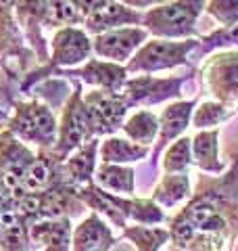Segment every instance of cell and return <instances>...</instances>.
Segmentation results:
<instances>
[{
  "instance_id": "6da1fadb",
  "label": "cell",
  "mask_w": 238,
  "mask_h": 251,
  "mask_svg": "<svg viewBox=\"0 0 238 251\" xmlns=\"http://www.w3.org/2000/svg\"><path fill=\"white\" fill-rule=\"evenodd\" d=\"M169 222V251H234L238 239V153L224 174H198L196 188Z\"/></svg>"
},
{
  "instance_id": "7a4b0ae2",
  "label": "cell",
  "mask_w": 238,
  "mask_h": 251,
  "mask_svg": "<svg viewBox=\"0 0 238 251\" xmlns=\"http://www.w3.org/2000/svg\"><path fill=\"white\" fill-rule=\"evenodd\" d=\"M205 2H169L142 13V23L148 34L157 38H192L196 34V19L203 13Z\"/></svg>"
},
{
  "instance_id": "3957f363",
  "label": "cell",
  "mask_w": 238,
  "mask_h": 251,
  "mask_svg": "<svg viewBox=\"0 0 238 251\" xmlns=\"http://www.w3.org/2000/svg\"><path fill=\"white\" fill-rule=\"evenodd\" d=\"M203 90L213 100L234 109L238 105V50L215 52L205 59L201 67Z\"/></svg>"
},
{
  "instance_id": "277c9868",
  "label": "cell",
  "mask_w": 238,
  "mask_h": 251,
  "mask_svg": "<svg viewBox=\"0 0 238 251\" xmlns=\"http://www.w3.org/2000/svg\"><path fill=\"white\" fill-rule=\"evenodd\" d=\"M198 46V40L182 42H165V40H148L142 49L134 54V59L128 63L125 72H161L178 65H186L188 52H192Z\"/></svg>"
},
{
  "instance_id": "5b68a950",
  "label": "cell",
  "mask_w": 238,
  "mask_h": 251,
  "mask_svg": "<svg viewBox=\"0 0 238 251\" xmlns=\"http://www.w3.org/2000/svg\"><path fill=\"white\" fill-rule=\"evenodd\" d=\"M84 105L90 115L94 134H111L117 128H121L123 117L128 113L123 94L119 92H90L84 99Z\"/></svg>"
},
{
  "instance_id": "8992f818",
  "label": "cell",
  "mask_w": 238,
  "mask_h": 251,
  "mask_svg": "<svg viewBox=\"0 0 238 251\" xmlns=\"http://www.w3.org/2000/svg\"><path fill=\"white\" fill-rule=\"evenodd\" d=\"M184 77H153L140 75L125 82L123 86V100L128 107L134 105H155L163 100L180 97Z\"/></svg>"
},
{
  "instance_id": "52a82bcc",
  "label": "cell",
  "mask_w": 238,
  "mask_h": 251,
  "mask_svg": "<svg viewBox=\"0 0 238 251\" xmlns=\"http://www.w3.org/2000/svg\"><path fill=\"white\" fill-rule=\"evenodd\" d=\"M146 38H148V31L140 27L111 29L96 36L94 50L100 57H107L111 61H125L142 42H146Z\"/></svg>"
},
{
  "instance_id": "ba28073f",
  "label": "cell",
  "mask_w": 238,
  "mask_h": 251,
  "mask_svg": "<svg viewBox=\"0 0 238 251\" xmlns=\"http://www.w3.org/2000/svg\"><path fill=\"white\" fill-rule=\"evenodd\" d=\"M196 107V99L192 100H178L163 109L159 115V138H157V149L155 157L167 147L171 140H178V136L188 128L190 117H192V109Z\"/></svg>"
},
{
  "instance_id": "9c48e42d",
  "label": "cell",
  "mask_w": 238,
  "mask_h": 251,
  "mask_svg": "<svg viewBox=\"0 0 238 251\" xmlns=\"http://www.w3.org/2000/svg\"><path fill=\"white\" fill-rule=\"evenodd\" d=\"M217 138H219V128L201 130L190 138L192 140V163L203 172V174L219 176L228 170L226 163L219 159Z\"/></svg>"
},
{
  "instance_id": "30bf717a",
  "label": "cell",
  "mask_w": 238,
  "mask_h": 251,
  "mask_svg": "<svg viewBox=\"0 0 238 251\" xmlns=\"http://www.w3.org/2000/svg\"><path fill=\"white\" fill-rule=\"evenodd\" d=\"M15 130L29 140H46V145H48L54 136V120L48 113V109L44 107H21L17 120H15Z\"/></svg>"
},
{
  "instance_id": "8fae6325",
  "label": "cell",
  "mask_w": 238,
  "mask_h": 251,
  "mask_svg": "<svg viewBox=\"0 0 238 251\" xmlns=\"http://www.w3.org/2000/svg\"><path fill=\"white\" fill-rule=\"evenodd\" d=\"M134 25V23H142V13L125 9L123 4L117 2H102L94 13L86 17V27L90 31H105L117 25Z\"/></svg>"
},
{
  "instance_id": "7c38bea8",
  "label": "cell",
  "mask_w": 238,
  "mask_h": 251,
  "mask_svg": "<svg viewBox=\"0 0 238 251\" xmlns=\"http://www.w3.org/2000/svg\"><path fill=\"white\" fill-rule=\"evenodd\" d=\"M90 40L82 29L67 27L54 36V61L63 65H73L90 54Z\"/></svg>"
},
{
  "instance_id": "4fadbf2b",
  "label": "cell",
  "mask_w": 238,
  "mask_h": 251,
  "mask_svg": "<svg viewBox=\"0 0 238 251\" xmlns=\"http://www.w3.org/2000/svg\"><path fill=\"white\" fill-rule=\"evenodd\" d=\"M113 243H115V237L111 234V230L96 214L86 218L77 226L75 237H73L75 251H107L109 247H113Z\"/></svg>"
},
{
  "instance_id": "5bb4252c",
  "label": "cell",
  "mask_w": 238,
  "mask_h": 251,
  "mask_svg": "<svg viewBox=\"0 0 238 251\" xmlns=\"http://www.w3.org/2000/svg\"><path fill=\"white\" fill-rule=\"evenodd\" d=\"M125 67L117 63H105V61H90L77 75H82L86 82L96 84L105 92H119L125 86Z\"/></svg>"
},
{
  "instance_id": "9a60e30c",
  "label": "cell",
  "mask_w": 238,
  "mask_h": 251,
  "mask_svg": "<svg viewBox=\"0 0 238 251\" xmlns=\"http://www.w3.org/2000/svg\"><path fill=\"white\" fill-rule=\"evenodd\" d=\"M192 184L188 174H165L161 182L155 186L153 201L159 207H176L178 203L190 199Z\"/></svg>"
},
{
  "instance_id": "2e32d148",
  "label": "cell",
  "mask_w": 238,
  "mask_h": 251,
  "mask_svg": "<svg viewBox=\"0 0 238 251\" xmlns=\"http://www.w3.org/2000/svg\"><path fill=\"white\" fill-rule=\"evenodd\" d=\"M121 128L134 140V145L148 147L150 143H155V138L159 134V117L153 111L142 109V111L134 113Z\"/></svg>"
},
{
  "instance_id": "e0dca14e",
  "label": "cell",
  "mask_w": 238,
  "mask_h": 251,
  "mask_svg": "<svg viewBox=\"0 0 238 251\" xmlns=\"http://www.w3.org/2000/svg\"><path fill=\"white\" fill-rule=\"evenodd\" d=\"M148 155V147H140V145H134L128 143L123 138H115L111 136L107 138L100 147V159L102 163H128V161H138V159H144Z\"/></svg>"
},
{
  "instance_id": "ac0fdd59",
  "label": "cell",
  "mask_w": 238,
  "mask_h": 251,
  "mask_svg": "<svg viewBox=\"0 0 238 251\" xmlns=\"http://www.w3.org/2000/svg\"><path fill=\"white\" fill-rule=\"evenodd\" d=\"M96 180L100 186L111 188L119 193H134V170L123 166H113V163H102L96 170Z\"/></svg>"
},
{
  "instance_id": "d6986e66",
  "label": "cell",
  "mask_w": 238,
  "mask_h": 251,
  "mask_svg": "<svg viewBox=\"0 0 238 251\" xmlns=\"http://www.w3.org/2000/svg\"><path fill=\"white\" fill-rule=\"evenodd\" d=\"M125 239H130L138 251H159L165 243H169L167 228H150V226H130L123 232Z\"/></svg>"
},
{
  "instance_id": "ffe728a7",
  "label": "cell",
  "mask_w": 238,
  "mask_h": 251,
  "mask_svg": "<svg viewBox=\"0 0 238 251\" xmlns=\"http://www.w3.org/2000/svg\"><path fill=\"white\" fill-rule=\"evenodd\" d=\"M190 163H192V140L182 136L165 151L163 172L165 174H186Z\"/></svg>"
},
{
  "instance_id": "44dd1931",
  "label": "cell",
  "mask_w": 238,
  "mask_h": 251,
  "mask_svg": "<svg viewBox=\"0 0 238 251\" xmlns=\"http://www.w3.org/2000/svg\"><path fill=\"white\" fill-rule=\"evenodd\" d=\"M230 115L232 113H230V109L226 105L217 103V100H203L192 115V124L198 132L213 130V126H219L221 122H226Z\"/></svg>"
},
{
  "instance_id": "7402d4cb",
  "label": "cell",
  "mask_w": 238,
  "mask_h": 251,
  "mask_svg": "<svg viewBox=\"0 0 238 251\" xmlns=\"http://www.w3.org/2000/svg\"><path fill=\"white\" fill-rule=\"evenodd\" d=\"M98 140H90L84 149H79L69 161V174L73 182H88L94 172V155H96Z\"/></svg>"
},
{
  "instance_id": "603a6c76",
  "label": "cell",
  "mask_w": 238,
  "mask_h": 251,
  "mask_svg": "<svg viewBox=\"0 0 238 251\" xmlns=\"http://www.w3.org/2000/svg\"><path fill=\"white\" fill-rule=\"evenodd\" d=\"M205 6L211 17L221 23V27L238 25V0H213Z\"/></svg>"
},
{
  "instance_id": "cb8c5ba5",
  "label": "cell",
  "mask_w": 238,
  "mask_h": 251,
  "mask_svg": "<svg viewBox=\"0 0 238 251\" xmlns=\"http://www.w3.org/2000/svg\"><path fill=\"white\" fill-rule=\"evenodd\" d=\"M205 50H215L221 46H238V25L232 27H219L213 34H207L201 38Z\"/></svg>"
}]
</instances>
